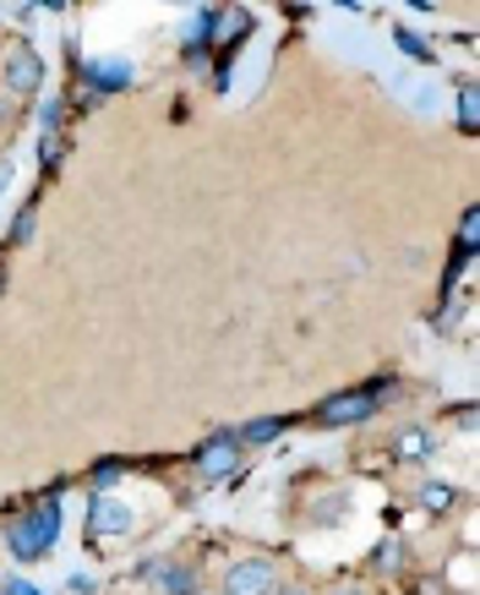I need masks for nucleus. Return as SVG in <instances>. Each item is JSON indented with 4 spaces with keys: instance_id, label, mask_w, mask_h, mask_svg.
I'll return each mask as SVG.
<instances>
[{
    "instance_id": "obj_13",
    "label": "nucleus",
    "mask_w": 480,
    "mask_h": 595,
    "mask_svg": "<svg viewBox=\"0 0 480 595\" xmlns=\"http://www.w3.org/2000/svg\"><path fill=\"white\" fill-rule=\"evenodd\" d=\"M394 39H399V50H410L415 61H426V56H431V50H426V44H420V39H415L410 28H399V33H394Z\"/></svg>"
},
{
    "instance_id": "obj_18",
    "label": "nucleus",
    "mask_w": 480,
    "mask_h": 595,
    "mask_svg": "<svg viewBox=\"0 0 480 595\" xmlns=\"http://www.w3.org/2000/svg\"><path fill=\"white\" fill-rule=\"evenodd\" d=\"M274 595H312L306 585H274Z\"/></svg>"
},
{
    "instance_id": "obj_7",
    "label": "nucleus",
    "mask_w": 480,
    "mask_h": 595,
    "mask_svg": "<svg viewBox=\"0 0 480 595\" xmlns=\"http://www.w3.org/2000/svg\"><path fill=\"white\" fill-rule=\"evenodd\" d=\"M153 574H159V591L164 595H197V574L181 568V563H164V568H153Z\"/></svg>"
},
{
    "instance_id": "obj_1",
    "label": "nucleus",
    "mask_w": 480,
    "mask_h": 595,
    "mask_svg": "<svg viewBox=\"0 0 480 595\" xmlns=\"http://www.w3.org/2000/svg\"><path fill=\"white\" fill-rule=\"evenodd\" d=\"M55 535H61V503L44 497L33 514H22V520L11 525L6 541H11V557H17V563H39V557H50Z\"/></svg>"
},
{
    "instance_id": "obj_8",
    "label": "nucleus",
    "mask_w": 480,
    "mask_h": 595,
    "mask_svg": "<svg viewBox=\"0 0 480 595\" xmlns=\"http://www.w3.org/2000/svg\"><path fill=\"white\" fill-rule=\"evenodd\" d=\"M394 454H399V460H410V464L431 460V432H420V426L399 432V437H394Z\"/></svg>"
},
{
    "instance_id": "obj_9",
    "label": "nucleus",
    "mask_w": 480,
    "mask_h": 595,
    "mask_svg": "<svg viewBox=\"0 0 480 595\" xmlns=\"http://www.w3.org/2000/svg\"><path fill=\"white\" fill-rule=\"evenodd\" d=\"M459 127H464V132H480V93L476 88L459 93Z\"/></svg>"
},
{
    "instance_id": "obj_2",
    "label": "nucleus",
    "mask_w": 480,
    "mask_h": 595,
    "mask_svg": "<svg viewBox=\"0 0 480 595\" xmlns=\"http://www.w3.org/2000/svg\"><path fill=\"white\" fill-rule=\"evenodd\" d=\"M377 399H382V389H349V394H334L323 410H317V421H323V426H355V421H371V415H377Z\"/></svg>"
},
{
    "instance_id": "obj_19",
    "label": "nucleus",
    "mask_w": 480,
    "mask_h": 595,
    "mask_svg": "<svg viewBox=\"0 0 480 595\" xmlns=\"http://www.w3.org/2000/svg\"><path fill=\"white\" fill-rule=\"evenodd\" d=\"M334 595H366V585H339Z\"/></svg>"
},
{
    "instance_id": "obj_5",
    "label": "nucleus",
    "mask_w": 480,
    "mask_h": 595,
    "mask_svg": "<svg viewBox=\"0 0 480 595\" xmlns=\"http://www.w3.org/2000/svg\"><path fill=\"white\" fill-rule=\"evenodd\" d=\"M39 82H44V61H39V50L17 44V50L6 56V88H11V93H39Z\"/></svg>"
},
{
    "instance_id": "obj_15",
    "label": "nucleus",
    "mask_w": 480,
    "mask_h": 595,
    "mask_svg": "<svg viewBox=\"0 0 480 595\" xmlns=\"http://www.w3.org/2000/svg\"><path fill=\"white\" fill-rule=\"evenodd\" d=\"M377 563H382V568H394V563H405V546H394V541H388V546L377 552Z\"/></svg>"
},
{
    "instance_id": "obj_3",
    "label": "nucleus",
    "mask_w": 480,
    "mask_h": 595,
    "mask_svg": "<svg viewBox=\"0 0 480 595\" xmlns=\"http://www.w3.org/2000/svg\"><path fill=\"white\" fill-rule=\"evenodd\" d=\"M235 470H241V437L235 432H218V437H207L203 448H197V475L203 481H224Z\"/></svg>"
},
{
    "instance_id": "obj_16",
    "label": "nucleus",
    "mask_w": 480,
    "mask_h": 595,
    "mask_svg": "<svg viewBox=\"0 0 480 595\" xmlns=\"http://www.w3.org/2000/svg\"><path fill=\"white\" fill-rule=\"evenodd\" d=\"M71 591H76V595H93V591H99V585H93L88 574H71Z\"/></svg>"
},
{
    "instance_id": "obj_11",
    "label": "nucleus",
    "mask_w": 480,
    "mask_h": 595,
    "mask_svg": "<svg viewBox=\"0 0 480 595\" xmlns=\"http://www.w3.org/2000/svg\"><path fill=\"white\" fill-rule=\"evenodd\" d=\"M420 503H426V508H453V486H442V481H426Z\"/></svg>"
},
{
    "instance_id": "obj_20",
    "label": "nucleus",
    "mask_w": 480,
    "mask_h": 595,
    "mask_svg": "<svg viewBox=\"0 0 480 595\" xmlns=\"http://www.w3.org/2000/svg\"><path fill=\"white\" fill-rule=\"evenodd\" d=\"M0 284H6V273H0Z\"/></svg>"
},
{
    "instance_id": "obj_12",
    "label": "nucleus",
    "mask_w": 480,
    "mask_h": 595,
    "mask_svg": "<svg viewBox=\"0 0 480 595\" xmlns=\"http://www.w3.org/2000/svg\"><path fill=\"white\" fill-rule=\"evenodd\" d=\"M88 82H99V88H121V82H126V67H88Z\"/></svg>"
},
{
    "instance_id": "obj_14",
    "label": "nucleus",
    "mask_w": 480,
    "mask_h": 595,
    "mask_svg": "<svg viewBox=\"0 0 480 595\" xmlns=\"http://www.w3.org/2000/svg\"><path fill=\"white\" fill-rule=\"evenodd\" d=\"M28 235H33V208H22L17 224H11V241H28Z\"/></svg>"
},
{
    "instance_id": "obj_17",
    "label": "nucleus",
    "mask_w": 480,
    "mask_h": 595,
    "mask_svg": "<svg viewBox=\"0 0 480 595\" xmlns=\"http://www.w3.org/2000/svg\"><path fill=\"white\" fill-rule=\"evenodd\" d=\"M6 595H39V591H33L28 579H11V585H6Z\"/></svg>"
},
{
    "instance_id": "obj_4",
    "label": "nucleus",
    "mask_w": 480,
    "mask_h": 595,
    "mask_svg": "<svg viewBox=\"0 0 480 595\" xmlns=\"http://www.w3.org/2000/svg\"><path fill=\"white\" fill-rule=\"evenodd\" d=\"M274 563L268 557H241L229 574H224V595H274Z\"/></svg>"
},
{
    "instance_id": "obj_6",
    "label": "nucleus",
    "mask_w": 480,
    "mask_h": 595,
    "mask_svg": "<svg viewBox=\"0 0 480 595\" xmlns=\"http://www.w3.org/2000/svg\"><path fill=\"white\" fill-rule=\"evenodd\" d=\"M121 530H132V508H126L121 497H93V508H88V535H121Z\"/></svg>"
},
{
    "instance_id": "obj_10",
    "label": "nucleus",
    "mask_w": 480,
    "mask_h": 595,
    "mask_svg": "<svg viewBox=\"0 0 480 595\" xmlns=\"http://www.w3.org/2000/svg\"><path fill=\"white\" fill-rule=\"evenodd\" d=\"M278 432H284V421H252V426H241L235 437H241V443H274Z\"/></svg>"
}]
</instances>
